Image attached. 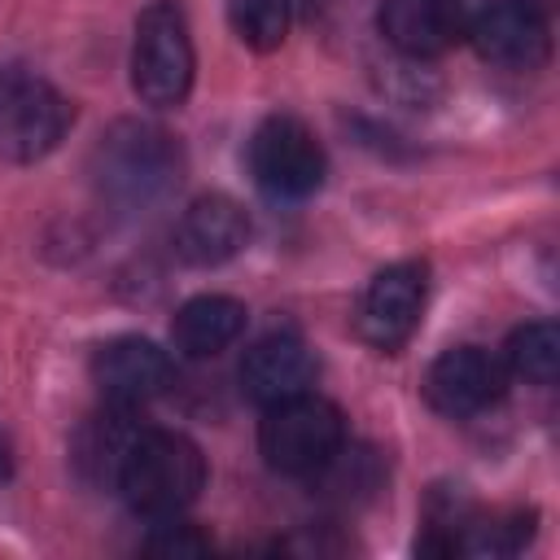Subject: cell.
Instances as JSON below:
<instances>
[{"label": "cell", "mask_w": 560, "mask_h": 560, "mask_svg": "<svg viewBox=\"0 0 560 560\" xmlns=\"http://www.w3.org/2000/svg\"><path fill=\"white\" fill-rule=\"evenodd\" d=\"M249 232H254L249 214L236 197L206 192L184 206V214L175 219L171 245H175V258L188 267H223L249 245Z\"/></svg>", "instance_id": "obj_11"}, {"label": "cell", "mask_w": 560, "mask_h": 560, "mask_svg": "<svg viewBox=\"0 0 560 560\" xmlns=\"http://www.w3.org/2000/svg\"><path fill=\"white\" fill-rule=\"evenodd\" d=\"M468 44L499 70H538L551 57V22L525 0H486L468 26Z\"/></svg>", "instance_id": "obj_10"}, {"label": "cell", "mask_w": 560, "mask_h": 560, "mask_svg": "<svg viewBox=\"0 0 560 560\" xmlns=\"http://www.w3.org/2000/svg\"><path fill=\"white\" fill-rule=\"evenodd\" d=\"M144 551H158V556H201V551H210V538L197 534L188 521L166 516V521H153V534L144 538Z\"/></svg>", "instance_id": "obj_18"}, {"label": "cell", "mask_w": 560, "mask_h": 560, "mask_svg": "<svg viewBox=\"0 0 560 560\" xmlns=\"http://www.w3.org/2000/svg\"><path fill=\"white\" fill-rule=\"evenodd\" d=\"M503 394V363L481 346H451L424 372V398L433 411L451 420H468L499 402Z\"/></svg>", "instance_id": "obj_12"}, {"label": "cell", "mask_w": 560, "mask_h": 560, "mask_svg": "<svg viewBox=\"0 0 560 560\" xmlns=\"http://www.w3.org/2000/svg\"><path fill=\"white\" fill-rule=\"evenodd\" d=\"M228 22L245 48L271 52L293 26V0H228Z\"/></svg>", "instance_id": "obj_17"}, {"label": "cell", "mask_w": 560, "mask_h": 560, "mask_svg": "<svg viewBox=\"0 0 560 560\" xmlns=\"http://www.w3.org/2000/svg\"><path fill=\"white\" fill-rule=\"evenodd\" d=\"M92 381H96L105 402L136 411V407L162 398L175 385V363H171V354L158 341L122 332V337H109L105 346H96Z\"/></svg>", "instance_id": "obj_9"}, {"label": "cell", "mask_w": 560, "mask_h": 560, "mask_svg": "<svg viewBox=\"0 0 560 560\" xmlns=\"http://www.w3.org/2000/svg\"><path fill=\"white\" fill-rule=\"evenodd\" d=\"M481 4L486 0H381L376 31L398 57L429 61L451 52L455 44H468V26Z\"/></svg>", "instance_id": "obj_8"}, {"label": "cell", "mask_w": 560, "mask_h": 560, "mask_svg": "<svg viewBox=\"0 0 560 560\" xmlns=\"http://www.w3.org/2000/svg\"><path fill=\"white\" fill-rule=\"evenodd\" d=\"M131 438H136L131 407L105 402V411L92 416V420L79 429V438H74V464H79V472L92 477V481H109V486H114L118 464H122Z\"/></svg>", "instance_id": "obj_15"}, {"label": "cell", "mask_w": 560, "mask_h": 560, "mask_svg": "<svg viewBox=\"0 0 560 560\" xmlns=\"http://www.w3.org/2000/svg\"><path fill=\"white\" fill-rule=\"evenodd\" d=\"M9 468H13V455H9V438L0 433V477H9Z\"/></svg>", "instance_id": "obj_19"}, {"label": "cell", "mask_w": 560, "mask_h": 560, "mask_svg": "<svg viewBox=\"0 0 560 560\" xmlns=\"http://www.w3.org/2000/svg\"><path fill=\"white\" fill-rule=\"evenodd\" d=\"M114 490L144 521L184 516L206 490V455L188 433L175 429H136Z\"/></svg>", "instance_id": "obj_2"}, {"label": "cell", "mask_w": 560, "mask_h": 560, "mask_svg": "<svg viewBox=\"0 0 560 560\" xmlns=\"http://www.w3.org/2000/svg\"><path fill=\"white\" fill-rule=\"evenodd\" d=\"M88 179L101 206L114 214H149L184 184L179 140L149 118H118L88 153Z\"/></svg>", "instance_id": "obj_1"}, {"label": "cell", "mask_w": 560, "mask_h": 560, "mask_svg": "<svg viewBox=\"0 0 560 560\" xmlns=\"http://www.w3.org/2000/svg\"><path fill=\"white\" fill-rule=\"evenodd\" d=\"M245 162L271 201H306L328 175V153L298 114H267L249 136Z\"/></svg>", "instance_id": "obj_6"}, {"label": "cell", "mask_w": 560, "mask_h": 560, "mask_svg": "<svg viewBox=\"0 0 560 560\" xmlns=\"http://www.w3.org/2000/svg\"><path fill=\"white\" fill-rule=\"evenodd\" d=\"M315 350L298 332H267L241 359V389L249 402L271 407L293 394H306L315 385Z\"/></svg>", "instance_id": "obj_13"}, {"label": "cell", "mask_w": 560, "mask_h": 560, "mask_svg": "<svg viewBox=\"0 0 560 560\" xmlns=\"http://www.w3.org/2000/svg\"><path fill=\"white\" fill-rule=\"evenodd\" d=\"M341 442H346V416L337 402L319 398L315 389L262 407L258 451L271 472L315 477L341 451Z\"/></svg>", "instance_id": "obj_4"}, {"label": "cell", "mask_w": 560, "mask_h": 560, "mask_svg": "<svg viewBox=\"0 0 560 560\" xmlns=\"http://www.w3.org/2000/svg\"><path fill=\"white\" fill-rule=\"evenodd\" d=\"M245 319H249L245 302H236L228 293H197L175 311L171 341L188 359H214L245 332Z\"/></svg>", "instance_id": "obj_14"}, {"label": "cell", "mask_w": 560, "mask_h": 560, "mask_svg": "<svg viewBox=\"0 0 560 560\" xmlns=\"http://www.w3.org/2000/svg\"><path fill=\"white\" fill-rule=\"evenodd\" d=\"M74 122V105L44 74L22 66H0V162L48 158Z\"/></svg>", "instance_id": "obj_5"}, {"label": "cell", "mask_w": 560, "mask_h": 560, "mask_svg": "<svg viewBox=\"0 0 560 560\" xmlns=\"http://www.w3.org/2000/svg\"><path fill=\"white\" fill-rule=\"evenodd\" d=\"M560 368V332L551 319H529L503 341V372L525 385H551Z\"/></svg>", "instance_id": "obj_16"}, {"label": "cell", "mask_w": 560, "mask_h": 560, "mask_svg": "<svg viewBox=\"0 0 560 560\" xmlns=\"http://www.w3.org/2000/svg\"><path fill=\"white\" fill-rule=\"evenodd\" d=\"M197 79V52L188 18L175 0H153L136 18L131 39V92L153 109H179Z\"/></svg>", "instance_id": "obj_3"}, {"label": "cell", "mask_w": 560, "mask_h": 560, "mask_svg": "<svg viewBox=\"0 0 560 560\" xmlns=\"http://www.w3.org/2000/svg\"><path fill=\"white\" fill-rule=\"evenodd\" d=\"M429 302V262L424 258H402L381 267L359 306H354V332L363 346H372L376 354H394L411 341V332L420 328Z\"/></svg>", "instance_id": "obj_7"}]
</instances>
